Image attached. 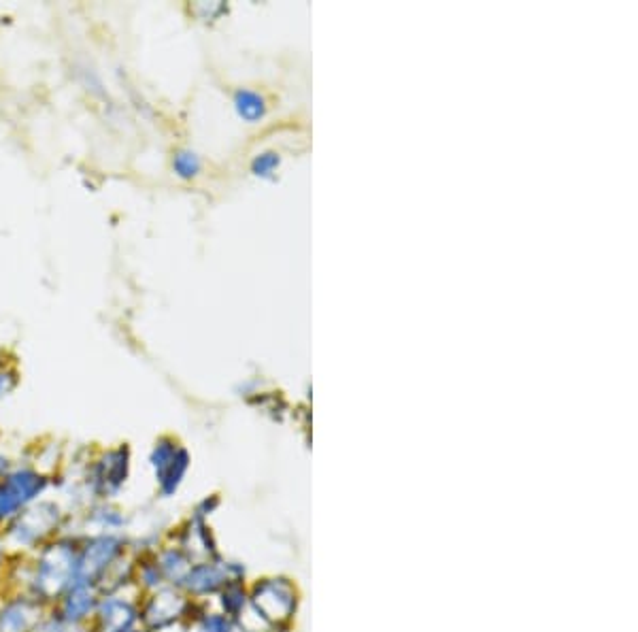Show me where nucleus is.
Wrapping results in <instances>:
<instances>
[{
    "mask_svg": "<svg viewBox=\"0 0 638 632\" xmlns=\"http://www.w3.org/2000/svg\"><path fill=\"white\" fill-rule=\"evenodd\" d=\"M79 535L66 530L30 556H11L7 590H22L54 607L79 579Z\"/></svg>",
    "mask_w": 638,
    "mask_h": 632,
    "instance_id": "1",
    "label": "nucleus"
},
{
    "mask_svg": "<svg viewBox=\"0 0 638 632\" xmlns=\"http://www.w3.org/2000/svg\"><path fill=\"white\" fill-rule=\"evenodd\" d=\"M73 518L75 515L60 498L45 496L0 528V539L11 556H30L62 532L71 530Z\"/></svg>",
    "mask_w": 638,
    "mask_h": 632,
    "instance_id": "2",
    "label": "nucleus"
},
{
    "mask_svg": "<svg viewBox=\"0 0 638 632\" xmlns=\"http://www.w3.org/2000/svg\"><path fill=\"white\" fill-rule=\"evenodd\" d=\"M52 488L54 477L43 469L32 464H11V469L0 477V528L45 498Z\"/></svg>",
    "mask_w": 638,
    "mask_h": 632,
    "instance_id": "3",
    "label": "nucleus"
},
{
    "mask_svg": "<svg viewBox=\"0 0 638 632\" xmlns=\"http://www.w3.org/2000/svg\"><path fill=\"white\" fill-rule=\"evenodd\" d=\"M132 452L126 443L103 449L90 460L83 475V494L88 501H117L130 481Z\"/></svg>",
    "mask_w": 638,
    "mask_h": 632,
    "instance_id": "4",
    "label": "nucleus"
},
{
    "mask_svg": "<svg viewBox=\"0 0 638 632\" xmlns=\"http://www.w3.org/2000/svg\"><path fill=\"white\" fill-rule=\"evenodd\" d=\"M130 556L128 535L122 532H92V535H79V579L88 581L92 586H100L105 577Z\"/></svg>",
    "mask_w": 638,
    "mask_h": 632,
    "instance_id": "5",
    "label": "nucleus"
},
{
    "mask_svg": "<svg viewBox=\"0 0 638 632\" xmlns=\"http://www.w3.org/2000/svg\"><path fill=\"white\" fill-rule=\"evenodd\" d=\"M141 624V596L137 592H115L100 596L90 622V632H130Z\"/></svg>",
    "mask_w": 638,
    "mask_h": 632,
    "instance_id": "6",
    "label": "nucleus"
},
{
    "mask_svg": "<svg viewBox=\"0 0 638 632\" xmlns=\"http://www.w3.org/2000/svg\"><path fill=\"white\" fill-rule=\"evenodd\" d=\"M47 611L49 607L28 592L5 590L0 594V632H35Z\"/></svg>",
    "mask_w": 638,
    "mask_h": 632,
    "instance_id": "7",
    "label": "nucleus"
},
{
    "mask_svg": "<svg viewBox=\"0 0 638 632\" xmlns=\"http://www.w3.org/2000/svg\"><path fill=\"white\" fill-rule=\"evenodd\" d=\"M128 526V513L117 505V501H92L75 515L71 530L77 535H92V532H122V535H128Z\"/></svg>",
    "mask_w": 638,
    "mask_h": 632,
    "instance_id": "8",
    "label": "nucleus"
},
{
    "mask_svg": "<svg viewBox=\"0 0 638 632\" xmlns=\"http://www.w3.org/2000/svg\"><path fill=\"white\" fill-rule=\"evenodd\" d=\"M149 464L154 469L160 494L171 496L181 484L188 469V454L171 439H160L149 454Z\"/></svg>",
    "mask_w": 638,
    "mask_h": 632,
    "instance_id": "9",
    "label": "nucleus"
},
{
    "mask_svg": "<svg viewBox=\"0 0 638 632\" xmlns=\"http://www.w3.org/2000/svg\"><path fill=\"white\" fill-rule=\"evenodd\" d=\"M100 590L88 581H75V584L62 594L60 601L49 607L58 618L75 626H90L94 613L100 603Z\"/></svg>",
    "mask_w": 638,
    "mask_h": 632,
    "instance_id": "10",
    "label": "nucleus"
},
{
    "mask_svg": "<svg viewBox=\"0 0 638 632\" xmlns=\"http://www.w3.org/2000/svg\"><path fill=\"white\" fill-rule=\"evenodd\" d=\"M179 590L164 586L156 592L141 596V626L149 632H158L175 622L173 615H177V598Z\"/></svg>",
    "mask_w": 638,
    "mask_h": 632,
    "instance_id": "11",
    "label": "nucleus"
},
{
    "mask_svg": "<svg viewBox=\"0 0 638 632\" xmlns=\"http://www.w3.org/2000/svg\"><path fill=\"white\" fill-rule=\"evenodd\" d=\"M158 564V569L166 581V586H181L183 577L188 575L190 564L186 562V556L179 552L177 547H162L156 554H151Z\"/></svg>",
    "mask_w": 638,
    "mask_h": 632,
    "instance_id": "12",
    "label": "nucleus"
},
{
    "mask_svg": "<svg viewBox=\"0 0 638 632\" xmlns=\"http://www.w3.org/2000/svg\"><path fill=\"white\" fill-rule=\"evenodd\" d=\"M166 586V581L158 569L154 556L134 558V592L139 596L151 594Z\"/></svg>",
    "mask_w": 638,
    "mask_h": 632,
    "instance_id": "13",
    "label": "nucleus"
},
{
    "mask_svg": "<svg viewBox=\"0 0 638 632\" xmlns=\"http://www.w3.org/2000/svg\"><path fill=\"white\" fill-rule=\"evenodd\" d=\"M237 109L245 120H258L264 113L262 98L256 96L254 92H239L237 94Z\"/></svg>",
    "mask_w": 638,
    "mask_h": 632,
    "instance_id": "14",
    "label": "nucleus"
},
{
    "mask_svg": "<svg viewBox=\"0 0 638 632\" xmlns=\"http://www.w3.org/2000/svg\"><path fill=\"white\" fill-rule=\"evenodd\" d=\"M175 171L181 175V177H192L196 175L198 171V160L194 154H188V152H181L175 156Z\"/></svg>",
    "mask_w": 638,
    "mask_h": 632,
    "instance_id": "15",
    "label": "nucleus"
},
{
    "mask_svg": "<svg viewBox=\"0 0 638 632\" xmlns=\"http://www.w3.org/2000/svg\"><path fill=\"white\" fill-rule=\"evenodd\" d=\"M9 562H11V554L7 550V545L3 543V539H0V594H3L7 590V569H9Z\"/></svg>",
    "mask_w": 638,
    "mask_h": 632,
    "instance_id": "16",
    "label": "nucleus"
},
{
    "mask_svg": "<svg viewBox=\"0 0 638 632\" xmlns=\"http://www.w3.org/2000/svg\"><path fill=\"white\" fill-rule=\"evenodd\" d=\"M15 388V375L3 371L0 373V398H5Z\"/></svg>",
    "mask_w": 638,
    "mask_h": 632,
    "instance_id": "17",
    "label": "nucleus"
},
{
    "mask_svg": "<svg viewBox=\"0 0 638 632\" xmlns=\"http://www.w3.org/2000/svg\"><path fill=\"white\" fill-rule=\"evenodd\" d=\"M275 164V158H271V156H262L260 160H256V164H254V169L258 171V173H266L268 169H271V166Z\"/></svg>",
    "mask_w": 638,
    "mask_h": 632,
    "instance_id": "18",
    "label": "nucleus"
},
{
    "mask_svg": "<svg viewBox=\"0 0 638 632\" xmlns=\"http://www.w3.org/2000/svg\"><path fill=\"white\" fill-rule=\"evenodd\" d=\"M11 464H13V462H11L3 452H0V477H3V475L11 469Z\"/></svg>",
    "mask_w": 638,
    "mask_h": 632,
    "instance_id": "19",
    "label": "nucleus"
},
{
    "mask_svg": "<svg viewBox=\"0 0 638 632\" xmlns=\"http://www.w3.org/2000/svg\"><path fill=\"white\" fill-rule=\"evenodd\" d=\"M130 632H149V630H147V628H145V626H141V624H139V626H137V628H132V630H130Z\"/></svg>",
    "mask_w": 638,
    "mask_h": 632,
    "instance_id": "20",
    "label": "nucleus"
}]
</instances>
